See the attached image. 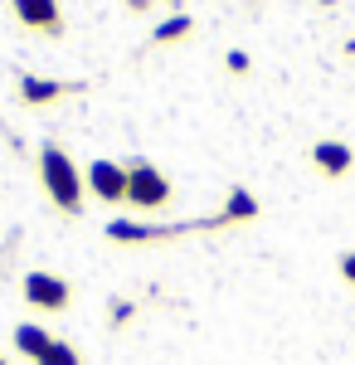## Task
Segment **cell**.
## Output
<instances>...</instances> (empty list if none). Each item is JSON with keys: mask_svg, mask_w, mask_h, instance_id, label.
I'll return each mask as SVG.
<instances>
[{"mask_svg": "<svg viewBox=\"0 0 355 365\" xmlns=\"http://www.w3.org/2000/svg\"><path fill=\"white\" fill-rule=\"evenodd\" d=\"M224 68H229V73H234V78H244L248 68H253V58H248L244 49H229V54H224Z\"/></svg>", "mask_w": 355, "mask_h": 365, "instance_id": "7c38bea8", "label": "cell"}, {"mask_svg": "<svg viewBox=\"0 0 355 365\" xmlns=\"http://www.w3.org/2000/svg\"><path fill=\"white\" fill-rule=\"evenodd\" d=\"M68 93H83V83H63V78H39V73H20L15 78V98L25 108H54Z\"/></svg>", "mask_w": 355, "mask_h": 365, "instance_id": "8992f818", "label": "cell"}, {"mask_svg": "<svg viewBox=\"0 0 355 365\" xmlns=\"http://www.w3.org/2000/svg\"><path fill=\"white\" fill-rule=\"evenodd\" d=\"M15 351H20V356H25V361H44V351H49V346H54V336H49V331H44V327H39V322H20V327H15Z\"/></svg>", "mask_w": 355, "mask_h": 365, "instance_id": "ba28073f", "label": "cell"}, {"mask_svg": "<svg viewBox=\"0 0 355 365\" xmlns=\"http://www.w3.org/2000/svg\"><path fill=\"white\" fill-rule=\"evenodd\" d=\"M10 15L25 34H39V39L63 34V5L58 0H10Z\"/></svg>", "mask_w": 355, "mask_h": 365, "instance_id": "5b68a950", "label": "cell"}, {"mask_svg": "<svg viewBox=\"0 0 355 365\" xmlns=\"http://www.w3.org/2000/svg\"><path fill=\"white\" fill-rule=\"evenodd\" d=\"M317 5H336V0H317Z\"/></svg>", "mask_w": 355, "mask_h": 365, "instance_id": "e0dca14e", "label": "cell"}, {"mask_svg": "<svg viewBox=\"0 0 355 365\" xmlns=\"http://www.w3.org/2000/svg\"><path fill=\"white\" fill-rule=\"evenodd\" d=\"M20 297H25L34 312H68L73 307V282L58 278V273H44V268H34V273H25L20 278Z\"/></svg>", "mask_w": 355, "mask_h": 365, "instance_id": "3957f363", "label": "cell"}, {"mask_svg": "<svg viewBox=\"0 0 355 365\" xmlns=\"http://www.w3.org/2000/svg\"><path fill=\"white\" fill-rule=\"evenodd\" d=\"M336 268H341V282H351V287H355V249L341 253V263H336Z\"/></svg>", "mask_w": 355, "mask_h": 365, "instance_id": "4fadbf2b", "label": "cell"}, {"mask_svg": "<svg viewBox=\"0 0 355 365\" xmlns=\"http://www.w3.org/2000/svg\"><path fill=\"white\" fill-rule=\"evenodd\" d=\"M170 200H175L170 175H165L156 161L132 156V161H127V205H132L137 215H161V210H170Z\"/></svg>", "mask_w": 355, "mask_h": 365, "instance_id": "7a4b0ae2", "label": "cell"}, {"mask_svg": "<svg viewBox=\"0 0 355 365\" xmlns=\"http://www.w3.org/2000/svg\"><path fill=\"white\" fill-rule=\"evenodd\" d=\"M151 5H156V0H127V10H132V15H146Z\"/></svg>", "mask_w": 355, "mask_h": 365, "instance_id": "9a60e30c", "label": "cell"}, {"mask_svg": "<svg viewBox=\"0 0 355 365\" xmlns=\"http://www.w3.org/2000/svg\"><path fill=\"white\" fill-rule=\"evenodd\" d=\"M219 220H224V229H229V225H248V220H258V200H253V190L234 185V190H229V200H224V210H219Z\"/></svg>", "mask_w": 355, "mask_h": 365, "instance_id": "9c48e42d", "label": "cell"}, {"mask_svg": "<svg viewBox=\"0 0 355 365\" xmlns=\"http://www.w3.org/2000/svg\"><path fill=\"white\" fill-rule=\"evenodd\" d=\"M312 166H317L321 180H346L351 166H355V151L346 146V141L326 137V141H317V146H312Z\"/></svg>", "mask_w": 355, "mask_h": 365, "instance_id": "52a82bcc", "label": "cell"}, {"mask_svg": "<svg viewBox=\"0 0 355 365\" xmlns=\"http://www.w3.org/2000/svg\"><path fill=\"white\" fill-rule=\"evenodd\" d=\"M0 365H10V361H5V356H0Z\"/></svg>", "mask_w": 355, "mask_h": 365, "instance_id": "d6986e66", "label": "cell"}, {"mask_svg": "<svg viewBox=\"0 0 355 365\" xmlns=\"http://www.w3.org/2000/svg\"><path fill=\"white\" fill-rule=\"evenodd\" d=\"M39 365H83V356H78V346H68V341H54L49 351H44V361Z\"/></svg>", "mask_w": 355, "mask_h": 365, "instance_id": "8fae6325", "label": "cell"}, {"mask_svg": "<svg viewBox=\"0 0 355 365\" xmlns=\"http://www.w3.org/2000/svg\"><path fill=\"white\" fill-rule=\"evenodd\" d=\"M190 34H195V20L185 15V10H175L170 20H161V25L151 29V44L161 49V44H180V39H190Z\"/></svg>", "mask_w": 355, "mask_h": 365, "instance_id": "30bf717a", "label": "cell"}, {"mask_svg": "<svg viewBox=\"0 0 355 365\" xmlns=\"http://www.w3.org/2000/svg\"><path fill=\"white\" fill-rule=\"evenodd\" d=\"M132 322V302H112V327H127Z\"/></svg>", "mask_w": 355, "mask_h": 365, "instance_id": "5bb4252c", "label": "cell"}, {"mask_svg": "<svg viewBox=\"0 0 355 365\" xmlns=\"http://www.w3.org/2000/svg\"><path fill=\"white\" fill-rule=\"evenodd\" d=\"M165 5H180V0H165Z\"/></svg>", "mask_w": 355, "mask_h": 365, "instance_id": "ac0fdd59", "label": "cell"}, {"mask_svg": "<svg viewBox=\"0 0 355 365\" xmlns=\"http://www.w3.org/2000/svg\"><path fill=\"white\" fill-rule=\"evenodd\" d=\"M39 190L49 195V205H54L58 215H68V220H78L83 215V200H88V185H83V170L78 161L58 146V141H44L39 146Z\"/></svg>", "mask_w": 355, "mask_h": 365, "instance_id": "6da1fadb", "label": "cell"}, {"mask_svg": "<svg viewBox=\"0 0 355 365\" xmlns=\"http://www.w3.org/2000/svg\"><path fill=\"white\" fill-rule=\"evenodd\" d=\"M83 185H88V195L98 205H127V161H108V156L88 161Z\"/></svg>", "mask_w": 355, "mask_h": 365, "instance_id": "277c9868", "label": "cell"}, {"mask_svg": "<svg viewBox=\"0 0 355 365\" xmlns=\"http://www.w3.org/2000/svg\"><path fill=\"white\" fill-rule=\"evenodd\" d=\"M346 54H351V58H355V39H346Z\"/></svg>", "mask_w": 355, "mask_h": 365, "instance_id": "2e32d148", "label": "cell"}]
</instances>
